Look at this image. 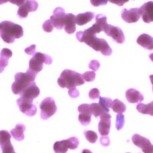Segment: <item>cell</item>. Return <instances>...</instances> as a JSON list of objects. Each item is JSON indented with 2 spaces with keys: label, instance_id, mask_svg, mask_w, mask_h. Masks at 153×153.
<instances>
[{
  "label": "cell",
  "instance_id": "34",
  "mask_svg": "<svg viewBox=\"0 0 153 153\" xmlns=\"http://www.w3.org/2000/svg\"><path fill=\"white\" fill-rule=\"evenodd\" d=\"M89 97L92 100H95L100 97V91L97 88L92 89L89 93Z\"/></svg>",
  "mask_w": 153,
  "mask_h": 153
},
{
  "label": "cell",
  "instance_id": "10",
  "mask_svg": "<svg viewBox=\"0 0 153 153\" xmlns=\"http://www.w3.org/2000/svg\"><path fill=\"white\" fill-rule=\"evenodd\" d=\"M132 141L135 146L141 149L144 153H153V145H152L148 139L139 134H135L132 136Z\"/></svg>",
  "mask_w": 153,
  "mask_h": 153
},
{
  "label": "cell",
  "instance_id": "41",
  "mask_svg": "<svg viewBox=\"0 0 153 153\" xmlns=\"http://www.w3.org/2000/svg\"><path fill=\"white\" fill-rule=\"evenodd\" d=\"M25 1H26V0H8V2L14 4V5H18L19 7L22 6V5L25 2Z\"/></svg>",
  "mask_w": 153,
  "mask_h": 153
},
{
  "label": "cell",
  "instance_id": "5",
  "mask_svg": "<svg viewBox=\"0 0 153 153\" xmlns=\"http://www.w3.org/2000/svg\"><path fill=\"white\" fill-rule=\"evenodd\" d=\"M51 63L52 59L50 56L41 52H36L29 61V67L28 70L37 75L43 69L44 64L51 65Z\"/></svg>",
  "mask_w": 153,
  "mask_h": 153
},
{
  "label": "cell",
  "instance_id": "44",
  "mask_svg": "<svg viewBox=\"0 0 153 153\" xmlns=\"http://www.w3.org/2000/svg\"><path fill=\"white\" fill-rule=\"evenodd\" d=\"M8 2V0H0V5H2L4 3H6Z\"/></svg>",
  "mask_w": 153,
  "mask_h": 153
},
{
  "label": "cell",
  "instance_id": "16",
  "mask_svg": "<svg viewBox=\"0 0 153 153\" xmlns=\"http://www.w3.org/2000/svg\"><path fill=\"white\" fill-rule=\"evenodd\" d=\"M100 117V121L98 126V129L101 136H108L110 133V127H111V116L109 113L102 115Z\"/></svg>",
  "mask_w": 153,
  "mask_h": 153
},
{
  "label": "cell",
  "instance_id": "42",
  "mask_svg": "<svg viewBox=\"0 0 153 153\" xmlns=\"http://www.w3.org/2000/svg\"><path fill=\"white\" fill-rule=\"evenodd\" d=\"M82 153H93L92 152L90 151L89 149H84L82 151Z\"/></svg>",
  "mask_w": 153,
  "mask_h": 153
},
{
  "label": "cell",
  "instance_id": "4",
  "mask_svg": "<svg viewBox=\"0 0 153 153\" xmlns=\"http://www.w3.org/2000/svg\"><path fill=\"white\" fill-rule=\"evenodd\" d=\"M35 77L36 75L28 70L25 73H17L15 75V82L12 85V92L15 94H20L35 82Z\"/></svg>",
  "mask_w": 153,
  "mask_h": 153
},
{
  "label": "cell",
  "instance_id": "29",
  "mask_svg": "<svg viewBox=\"0 0 153 153\" xmlns=\"http://www.w3.org/2000/svg\"><path fill=\"white\" fill-rule=\"evenodd\" d=\"M99 98H100L99 104L103 107V109L105 110V111L109 113L110 107H111L112 106V103H113V100H112L110 98H107V97H100Z\"/></svg>",
  "mask_w": 153,
  "mask_h": 153
},
{
  "label": "cell",
  "instance_id": "40",
  "mask_svg": "<svg viewBox=\"0 0 153 153\" xmlns=\"http://www.w3.org/2000/svg\"><path fill=\"white\" fill-rule=\"evenodd\" d=\"M111 3L115 4V5H119V6H123L126 2H129V0H109Z\"/></svg>",
  "mask_w": 153,
  "mask_h": 153
},
{
  "label": "cell",
  "instance_id": "45",
  "mask_svg": "<svg viewBox=\"0 0 153 153\" xmlns=\"http://www.w3.org/2000/svg\"><path fill=\"white\" fill-rule=\"evenodd\" d=\"M149 58L151 59L152 61H153V54H149Z\"/></svg>",
  "mask_w": 153,
  "mask_h": 153
},
{
  "label": "cell",
  "instance_id": "12",
  "mask_svg": "<svg viewBox=\"0 0 153 153\" xmlns=\"http://www.w3.org/2000/svg\"><path fill=\"white\" fill-rule=\"evenodd\" d=\"M11 135L6 130L0 131V146L2 153H16L11 143Z\"/></svg>",
  "mask_w": 153,
  "mask_h": 153
},
{
  "label": "cell",
  "instance_id": "33",
  "mask_svg": "<svg viewBox=\"0 0 153 153\" xmlns=\"http://www.w3.org/2000/svg\"><path fill=\"white\" fill-rule=\"evenodd\" d=\"M42 28H43V30L45 32H51L53 31V28H54V25H53L52 22L49 19V20H47V21L44 22Z\"/></svg>",
  "mask_w": 153,
  "mask_h": 153
},
{
  "label": "cell",
  "instance_id": "32",
  "mask_svg": "<svg viewBox=\"0 0 153 153\" xmlns=\"http://www.w3.org/2000/svg\"><path fill=\"white\" fill-rule=\"evenodd\" d=\"M84 81L92 82L96 77V73L94 71H86L84 74H82Z\"/></svg>",
  "mask_w": 153,
  "mask_h": 153
},
{
  "label": "cell",
  "instance_id": "1",
  "mask_svg": "<svg viewBox=\"0 0 153 153\" xmlns=\"http://www.w3.org/2000/svg\"><path fill=\"white\" fill-rule=\"evenodd\" d=\"M76 37L79 42H84L96 51H100L103 55L110 56L112 54L113 51L106 41L103 38H97L96 34L90 28L84 31H78Z\"/></svg>",
  "mask_w": 153,
  "mask_h": 153
},
{
  "label": "cell",
  "instance_id": "37",
  "mask_svg": "<svg viewBox=\"0 0 153 153\" xmlns=\"http://www.w3.org/2000/svg\"><path fill=\"white\" fill-rule=\"evenodd\" d=\"M100 143L103 146H109L110 144V139L106 136H102L100 138Z\"/></svg>",
  "mask_w": 153,
  "mask_h": 153
},
{
  "label": "cell",
  "instance_id": "24",
  "mask_svg": "<svg viewBox=\"0 0 153 153\" xmlns=\"http://www.w3.org/2000/svg\"><path fill=\"white\" fill-rule=\"evenodd\" d=\"M12 56V51L9 48H3L0 53V73H2L9 64V59Z\"/></svg>",
  "mask_w": 153,
  "mask_h": 153
},
{
  "label": "cell",
  "instance_id": "6",
  "mask_svg": "<svg viewBox=\"0 0 153 153\" xmlns=\"http://www.w3.org/2000/svg\"><path fill=\"white\" fill-rule=\"evenodd\" d=\"M41 118L42 120H48L57 111V106L54 99L51 97H47L44 99L40 103Z\"/></svg>",
  "mask_w": 153,
  "mask_h": 153
},
{
  "label": "cell",
  "instance_id": "15",
  "mask_svg": "<svg viewBox=\"0 0 153 153\" xmlns=\"http://www.w3.org/2000/svg\"><path fill=\"white\" fill-rule=\"evenodd\" d=\"M79 121L83 126H87L90 124L91 121V116H92V110H91V105L81 104L78 106Z\"/></svg>",
  "mask_w": 153,
  "mask_h": 153
},
{
  "label": "cell",
  "instance_id": "14",
  "mask_svg": "<svg viewBox=\"0 0 153 153\" xmlns=\"http://www.w3.org/2000/svg\"><path fill=\"white\" fill-rule=\"evenodd\" d=\"M65 9L61 7H57L53 12V15L51 16V22H52L54 28L61 30L64 28V20H65Z\"/></svg>",
  "mask_w": 153,
  "mask_h": 153
},
{
  "label": "cell",
  "instance_id": "19",
  "mask_svg": "<svg viewBox=\"0 0 153 153\" xmlns=\"http://www.w3.org/2000/svg\"><path fill=\"white\" fill-rule=\"evenodd\" d=\"M64 28L68 34H73L76 31V22H75V16L68 13L65 14V20H64Z\"/></svg>",
  "mask_w": 153,
  "mask_h": 153
},
{
  "label": "cell",
  "instance_id": "43",
  "mask_svg": "<svg viewBox=\"0 0 153 153\" xmlns=\"http://www.w3.org/2000/svg\"><path fill=\"white\" fill-rule=\"evenodd\" d=\"M149 78H150V80H151L152 84V91H153V75H150Z\"/></svg>",
  "mask_w": 153,
  "mask_h": 153
},
{
  "label": "cell",
  "instance_id": "22",
  "mask_svg": "<svg viewBox=\"0 0 153 153\" xmlns=\"http://www.w3.org/2000/svg\"><path fill=\"white\" fill-rule=\"evenodd\" d=\"M137 43L147 50H153V38L147 34H143L137 38Z\"/></svg>",
  "mask_w": 153,
  "mask_h": 153
},
{
  "label": "cell",
  "instance_id": "27",
  "mask_svg": "<svg viewBox=\"0 0 153 153\" xmlns=\"http://www.w3.org/2000/svg\"><path fill=\"white\" fill-rule=\"evenodd\" d=\"M112 110L117 113H123L126 111V105L123 103L122 101H120V100L117 99L113 101L111 106Z\"/></svg>",
  "mask_w": 153,
  "mask_h": 153
},
{
  "label": "cell",
  "instance_id": "36",
  "mask_svg": "<svg viewBox=\"0 0 153 153\" xmlns=\"http://www.w3.org/2000/svg\"><path fill=\"white\" fill-rule=\"evenodd\" d=\"M89 68L92 69L94 72L96 71H97L100 68V63L99 61H97V60H94V61H91L90 62V65H89Z\"/></svg>",
  "mask_w": 153,
  "mask_h": 153
},
{
  "label": "cell",
  "instance_id": "35",
  "mask_svg": "<svg viewBox=\"0 0 153 153\" xmlns=\"http://www.w3.org/2000/svg\"><path fill=\"white\" fill-rule=\"evenodd\" d=\"M109 0H91V3L94 6H100V5H106Z\"/></svg>",
  "mask_w": 153,
  "mask_h": 153
},
{
  "label": "cell",
  "instance_id": "13",
  "mask_svg": "<svg viewBox=\"0 0 153 153\" xmlns=\"http://www.w3.org/2000/svg\"><path fill=\"white\" fill-rule=\"evenodd\" d=\"M142 16L140 9L134 8L131 9H123L121 12V17L127 23H135L138 22Z\"/></svg>",
  "mask_w": 153,
  "mask_h": 153
},
{
  "label": "cell",
  "instance_id": "26",
  "mask_svg": "<svg viewBox=\"0 0 153 153\" xmlns=\"http://www.w3.org/2000/svg\"><path fill=\"white\" fill-rule=\"evenodd\" d=\"M138 111L143 114H149L153 117V101L149 104H143L140 103L136 106Z\"/></svg>",
  "mask_w": 153,
  "mask_h": 153
},
{
  "label": "cell",
  "instance_id": "39",
  "mask_svg": "<svg viewBox=\"0 0 153 153\" xmlns=\"http://www.w3.org/2000/svg\"><path fill=\"white\" fill-rule=\"evenodd\" d=\"M68 94H69V96L72 98H76L79 96V91L76 90V88H73L69 90L68 91Z\"/></svg>",
  "mask_w": 153,
  "mask_h": 153
},
{
  "label": "cell",
  "instance_id": "20",
  "mask_svg": "<svg viewBox=\"0 0 153 153\" xmlns=\"http://www.w3.org/2000/svg\"><path fill=\"white\" fill-rule=\"evenodd\" d=\"M106 16L103 14H99L96 16V23L93 25L90 28V29L94 32L95 34L100 33L102 31H103L105 26L106 25Z\"/></svg>",
  "mask_w": 153,
  "mask_h": 153
},
{
  "label": "cell",
  "instance_id": "8",
  "mask_svg": "<svg viewBox=\"0 0 153 153\" xmlns=\"http://www.w3.org/2000/svg\"><path fill=\"white\" fill-rule=\"evenodd\" d=\"M106 35L110 36L113 38V40L115 41L117 43L123 44L125 42V36H124L123 31L119 27L113 26L110 24H106L103 29Z\"/></svg>",
  "mask_w": 153,
  "mask_h": 153
},
{
  "label": "cell",
  "instance_id": "21",
  "mask_svg": "<svg viewBox=\"0 0 153 153\" xmlns=\"http://www.w3.org/2000/svg\"><path fill=\"white\" fill-rule=\"evenodd\" d=\"M126 97L128 102L130 103H136L142 102L144 100V97L141 93L133 88L129 89L126 92Z\"/></svg>",
  "mask_w": 153,
  "mask_h": 153
},
{
  "label": "cell",
  "instance_id": "11",
  "mask_svg": "<svg viewBox=\"0 0 153 153\" xmlns=\"http://www.w3.org/2000/svg\"><path fill=\"white\" fill-rule=\"evenodd\" d=\"M38 4L35 0H26L25 2L19 7L17 12L18 16L20 19H25L29 12H35L38 9Z\"/></svg>",
  "mask_w": 153,
  "mask_h": 153
},
{
  "label": "cell",
  "instance_id": "28",
  "mask_svg": "<svg viewBox=\"0 0 153 153\" xmlns=\"http://www.w3.org/2000/svg\"><path fill=\"white\" fill-rule=\"evenodd\" d=\"M91 110H92V115H94V117L97 118L98 117H101L102 115L105 114L107 112L105 111L103 109V107L97 103H94L91 104Z\"/></svg>",
  "mask_w": 153,
  "mask_h": 153
},
{
  "label": "cell",
  "instance_id": "9",
  "mask_svg": "<svg viewBox=\"0 0 153 153\" xmlns=\"http://www.w3.org/2000/svg\"><path fill=\"white\" fill-rule=\"evenodd\" d=\"M17 104L20 111L28 117H33L38 111L36 106L33 104V101L27 100L20 97L17 100Z\"/></svg>",
  "mask_w": 153,
  "mask_h": 153
},
{
  "label": "cell",
  "instance_id": "31",
  "mask_svg": "<svg viewBox=\"0 0 153 153\" xmlns=\"http://www.w3.org/2000/svg\"><path fill=\"white\" fill-rule=\"evenodd\" d=\"M125 123V117L123 113H119L117 116V122H116V127L117 130H120L123 127Z\"/></svg>",
  "mask_w": 153,
  "mask_h": 153
},
{
  "label": "cell",
  "instance_id": "23",
  "mask_svg": "<svg viewBox=\"0 0 153 153\" xmlns=\"http://www.w3.org/2000/svg\"><path fill=\"white\" fill-rule=\"evenodd\" d=\"M94 17H95V14L94 12H87L85 13H80L75 16V22H76V24L81 26L92 21Z\"/></svg>",
  "mask_w": 153,
  "mask_h": 153
},
{
  "label": "cell",
  "instance_id": "7",
  "mask_svg": "<svg viewBox=\"0 0 153 153\" xmlns=\"http://www.w3.org/2000/svg\"><path fill=\"white\" fill-rule=\"evenodd\" d=\"M79 146V139L76 137L69 138L62 141H57L54 144L55 153H66L68 149H76Z\"/></svg>",
  "mask_w": 153,
  "mask_h": 153
},
{
  "label": "cell",
  "instance_id": "17",
  "mask_svg": "<svg viewBox=\"0 0 153 153\" xmlns=\"http://www.w3.org/2000/svg\"><path fill=\"white\" fill-rule=\"evenodd\" d=\"M39 94H40V90L37 87L36 84L34 82L28 88H26L25 91L20 93L19 95L21 96L20 97H22V99L27 100L29 101H33L35 98L38 97Z\"/></svg>",
  "mask_w": 153,
  "mask_h": 153
},
{
  "label": "cell",
  "instance_id": "30",
  "mask_svg": "<svg viewBox=\"0 0 153 153\" xmlns=\"http://www.w3.org/2000/svg\"><path fill=\"white\" fill-rule=\"evenodd\" d=\"M84 134L87 141L90 142L91 143H95L97 140V134L94 131L85 130L84 132Z\"/></svg>",
  "mask_w": 153,
  "mask_h": 153
},
{
  "label": "cell",
  "instance_id": "18",
  "mask_svg": "<svg viewBox=\"0 0 153 153\" xmlns=\"http://www.w3.org/2000/svg\"><path fill=\"white\" fill-rule=\"evenodd\" d=\"M141 11L143 20L146 23H150L153 22V2H148L143 4L139 8Z\"/></svg>",
  "mask_w": 153,
  "mask_h": 153
},
{
  "label": "cell",
  "instance_id": "25",
  "mask_svg": "<svg viewBox=\"0 0 153 153\" xmlns=\"http://www.w3.org/2000/svg\"><path fill=\"white\" fill-rule=\"evenodd\" d=\"M25 130V126L23 124H17L14 129L11 130V135L17 141H22L25 139L24 132Z\"/></svg>",
  "mask_w": 153,
  "mask_h": 153
},
{
  "label": "cell",
  "instance_id": "38",
  "mask_svg": "<svg viewBox=\"0 0 153 153\" xmlns=\"http://www.w3.org/2000/svg\"><path fill=\"white\" fill-rule=\"evenodd\" d=\"M35 48H36V45H31L30 47L27 48L25 50V53H26L27 54H28V55H34V54H35Z\"/></svg>",
  "mask_w": 153,
  "mask_h": 153
},
{
  "label": "cell",
  "instance_id": "3",
  "mask_svg": "<svg viewBox=\"0 0 153 153\" xmlns=\"http://www.w3.org/2000/svg\"><path fill=\"white\" fill-rule=\"evenodd\" d=\"M84 82L82 74L68 69L65 70L57 80V84L61 88H68L69 90L76 88V86L83 85Z\"/></svg>",
  "mask_w": 153,
  "mask_h": 153
},
{
  "label": "cell",
  "instance_id": "2",
  "mask_svg": "<svg viewBox=\"0 0 153 153\" xmlns=\"http://www.w3.org/2000/svg\"><path fill=\"white\" fill-rule=\"evenodd\" d=\"M21 25L10 21H4L0 23V37L8 44H12L16 39L20 38L24 35Z\"/></svg>",
  "mask_w": 153,
  "mask_h": 153
}]
</instances>
